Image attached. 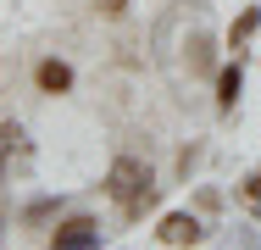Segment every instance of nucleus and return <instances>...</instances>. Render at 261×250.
Wrapping results in <instances>:
<instances>
[{"mask_svg":"<svg viewBox=\"0 0 261 250\" xmlns=\"http://www.w3.org/2000/svg\"><path fill=\"white\" fill-rule=\"evenodd\" d=\"M106 195L122 206V217L134 222V217H145L150 211V200H156V189H150V172L134 161V156H117L111 161V172H106Z\"/></svg>","mask_w":261,"mask_h":250,"instance_id":"1","label":"nucleus"},{"mask_svg":"<svg viewBox=\"0 0 261 250\" xmlns=\"http://www.w3.org/2000/svg\"><path fill=\"white\" fill-rule=\"evenodd\" d=\"M50 250H100V222L95 217H67L50 234Z\"/></svg>","mask_w":261,"mask_h":250,"instance_id":"2","label":"nucleus"},{"mask_svg":"<svg viewBox=\"0 0 261 250\" xmlns=\"http://www.w3.org/2000/svg\"><path fill=\"white\" fill-rule=\"evenodd\" d=\"M156 239H161V245H200V239H206V228H200L189 211H172V217H161Z\"/></svg>","mask_w":261,"mask_h":250,"instance_id":"3","label":"nucleus"},{"mask_svg":"<svg viewBox=\"0 0 261 250\" xmlns=\"http://www.w3.org/2000/svg\"><path fill=\"white\" fill-rule=\"evenodd\" d=\"M34 84H39L45 95H67V89H72V67L50 56V61H39V72H34Z\"/></svg>","mask_w":261,"mask_h":250,"instance_id":"4","label":"nucleus"},{"mask_svg":"<svg viewBox=\"0 0 261 250\" xmlns=\"http://www.w3.org/2000/svg\"><path fill=\"white\" fill-rule=\"evenodd\" d=\"M233 100H239V61H233V67H222V78H217V106H222V111H233Z\"/></svg>","mask_w":261,"mask_h":250,"instance_id":"5","label":"nucleus"},{"mask_svg":"<svg viewBox=\"0 0 261 250\" xmlns=\"http://www.w3.org/2000/svg\"><path fill=\"white\" fill-rule=\"evenodd\" d=\"M17 139H22V134H17V122H0V178H6V156L17 150Z\"/></svg>","mask_w":261,"mask_h":250,"instance_id":"6","label":"nucleus"},{"mask_svg":"<svg viewBox=\"0 0 261 250\" xmlns=\"http://www.w3.org/2000/svg\"><path fill=\"white\" fill-rule=\"evenodd\" d=\"M256 22H261V11H245V17H239V28H233V39H245V34H256Z\"/></svg>","mask_w":261,"mask_h":250,"instance_id":"7","label":"nucleus"},{"mask_svg":"<svg viewBox=\"0 0 261 250\" xmlns=\"http://www.w3.org/2000/svg\"><path fill=\"white\" fill-rule=\"evenodd\" d=\"M100 11H106V17H122V11H128V0H100Z\"/></svg>","mask_w":261,"mask_h":250,"instance_id":"8","label":"nucleus"},{"mask_svg":"<svg viewBox=\"0 0 261 250\" xmlns=\"http://www.w3.org/2000/svg\"><path fill=\"white\" fill-rule=\"evenodd\" d=\"M245 195H250V200H261V172H256V178H245Z\"/></svg>","mask_w":261,"mask_h":250,"instance_id":"9","label":"nucleus"}]
</instances>
